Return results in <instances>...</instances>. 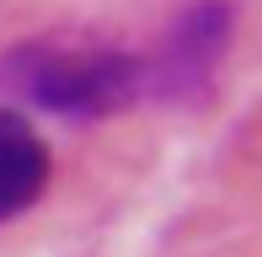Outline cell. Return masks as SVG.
I'll return each instance as SVG.
<instances>
[{
  "label": "cell",
  "mask_w": 262,
  "mask_h": 257,
  "mask_svg": "<svg viewBox=\"0 0 262 257\" xmlns=\"http://www.w3.org/2000/svg\"><path fill=\"white\" fill-rule=\"evenodd\" d=\"M0 70L27 102H38L43 113H59V118H107L145 97V54L123 49L21 43Z\"/></svg>",
  "instance_id": "1"
},
{
  "label": "cell",
  "mask_w": 262,
  "mask_h": 257,
  "mask_svg": "<svg viewBox=\"0 0 262 257\" xmlns=\"http://www.w3.org/2000/svg\"><path fill=\"white\" fill-rule=\"evenodd\" d=\"M49 188V145L21 113H0V220H16Z\"/></svg>",
  "instance_id": "3"
},
{
  "label": "cell",
  "mask_w": 262,
  "mask_h": 257,
  "mask_svg": "<svg viewBox=\"0 0 262 257\" xmlns=\"http://www.w3.org/2000/svg\"><path fill=\"white\" fill-rule=\"evenodd\" d=\"M235 11L225 0H198L166 27L156 54H145V97L156 102H198L214 86L225 49H230Z\"/></svg>",
  "instance_id": "2"
}]
</instances>
